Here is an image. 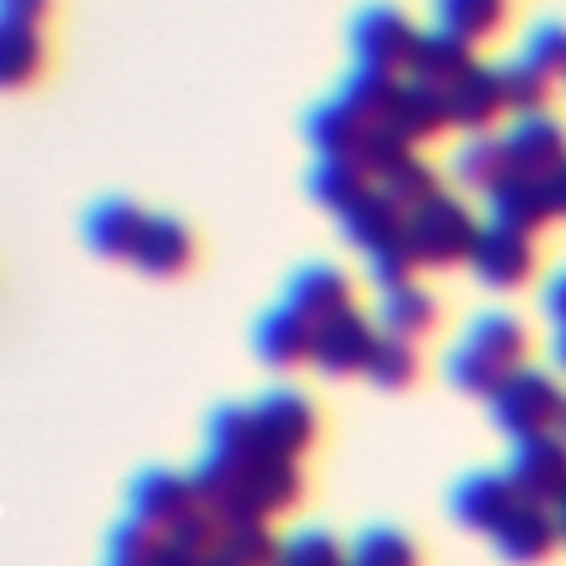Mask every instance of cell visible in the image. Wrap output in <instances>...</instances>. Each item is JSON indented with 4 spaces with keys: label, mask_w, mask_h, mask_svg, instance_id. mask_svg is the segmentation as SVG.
I'll use <instances>...</instances> for the list:
<instances>
[{
    "label": "cell",
    "mask_w": 566,
    "mask_h": 566,
    "mask_svg": "<svg viewBox=\"0 0 566 566\" xmlns=\"http://www.w3.org/2000/svg\"><path fill=\"white\" fill-rule=\"evenodd\" d=\"M495 548L517 562V566H539L553 557V548L562 544V522L557 513H548V504H531V500H517L509 509V517L491 531Z\"/></svg>",
    "instance_id": "obj_11"
},
{
    "label": "cell",
    "mask_w": 566,
    "mask_h": 566,
    "mask_svg": "<svg viewBox=\"0 0 566 566\" xmlns=\"http://www.w3.org/2000/svg\"><path fill=\"white\" fill-rule=\"evenodd\" d=\"M376 186H385L407 212L416 208V203H424V199H433L438 190H442V177H438V168L433 164H424L420 155H407L398 168H389Z\"/></svg>",
    "instance_id": "obj_33"
},
{
    "label": "cell",
    "mask_w": 566,
    "mask_h": 566,
    "mask_svg": "<svg viewBox=\"0 0 566 566\" xmlns=\"http://www.w3.org/2000/svg\"><path fill=\"white\" fill-rule=\"evenodd\" d=\"M557 522H562V539H566V500L557 504Z\"/></svg>",
    "instance_id": "obj_46"
},
{
    "label": "cell",
    "mask_w": 566,
    "mask_h": 566,
    "mask_svg": "<svg viewBox=\"0 0 566 566\" xmlns=\"http://www.w3.org/2000/svg\"><path fill=\"white\" fill-rule=\"evenodd\" d=\"M349 566H420V548L402 531H367L354 544Z\"/></svg>",
    "instance_id": "obj_35"
},
{
    "label": "cell",
    "mask_w": 566,
    "mask_h": 566,
    "mask_svg": "<svg viewBox=\"0 0 566 566\" xmlns=\"http://www.w3.org/2000/svg\"><path fill=\"white\" fill-rule=\"evenodd\" d=\"M164 535L172 539V544H181L186 553H195V557H208V553H217L221 548V513L217 509H208L203 500H195L172 526H164Z\"/></svg>",
    "instance_id": "obj_34"
},
{
    "label": "cell",
    "mask_w": 566,
    "mask_h": 566,
    "mask_svg": "<svg viewBox=\"0 0 566 566\" xmlns=\"http://www.w3.org/2000/svg\"><path fill=\"white\" fill-rule=\"evenodd\" d=\"M562 80H566V75H562Z\"/></svg>",
    "instance_id": "obj_48"
},
{
    "label": "cell",
    "mask_w": 566,
    "mask_h": 566,
    "mask_svg": "<svg viewBox=\"0 0 566 566\" xmlns=\"http://www.w3.org/2000/svg\"><path fill=\"white\" fill-rule=\"evenodd\" d=\"M367 186H376L371 172L358 159H349V155H323V164L310 172V195L323 208H332V212L349 208Z\"/></svg>",
    "instance_id": "obj_29"
},
{
    "label": "cell",
    "mask_w": 566,
    "mask_h": 566,
    "mask_svg": "<svg viewBox=\"0 0 566 566\" xmlns=\"http://www.w3.org/2000/svg\"><path fill=\"white\" fill-rule=\"evenodd\" d=\"M473 62H478V57H473V44H469V40H460V35L447 31V27H429V31L416 35L407 75L429 80V84H438V88H451Z\"/></svg>",
    "instance_id": "obj_20"
},
{
    "label": "cell",
    "mask_w": 566,
    "mask_h": 566,
    "mask_svg": "<svg viewBox=\"0 0 566 566\" xmlns=\"http://www.w3.org/2000/svg\"><path fill=\"white\" fill-rule=\"evenodd\" d=\"M376 345H380V336H376L371 318H367L358 305H349V310L332 314L327 323H318L310 363H314L323 376H354V371H367Z\"/></svg>",
    "instance_id": "obj_8"
},
{
    "label": "cell",
    "mask_w": 566,
    "mask_h": 566,
    "mask_svg": "<svg viewBox=\"0 0 566 566\" xmlns=\"http://www.w3.org/2000/svg\"><path fill=\"white\" fill-rule=\"evenodd\" d=\"M553 433H562V438H566V394H562V407H557V424H553Z\"/></svg>",
    "instance_id": "obj_44"
},
{
    "label": "cell",
    "mask_w": 566,
    "mask_h": 566,
    "mask_svg": "<svg viewBox=\"0 0 566 566\" xmlns=\"http://www.w3.org/2000/svg\"><path fill=\"white\" fill-rule=\"evenodd\" d=\"M106 566H150V562H128V557H106Z\"/></svg>",
    "instance_id": "obj_45"
},
{
    "label": "cell",
    "mask_w": 566,
    "mask_h": 566,
    "mask_svg": "<svg viewBox=\"0 0 566 566\" xmlns=\"http://www.w3.org/2000/svg\"><path fill=\"white\" fill-rule=\"evenodd\" d=\"M522 57L539 62L544 71H553V75L562 80V75H566V27H557V22H544V27H535V31L526 35V49H522Z\"/></svg>",
    "instance_id": "obj_37"
},
{
    "label": "cell",
    "mask_w": 566,
    "mask_h": 566,
    "mask_svg": "<svg viewBox=\"0 0 566 566\" xmlns=\"http://www.w3.org/2000/svg\"><path fill=\"white\" fill-rule=\"evenodd\" d=\"M128 261L142 274H150V279H181L199 261V239L177 217H146V226L137 234V248H133Z\"/></svg>",
    "instance_id": "obj_10"
},
{
    "label": "cell",
    "mask_w": 566,
    "mask_h": 566,
    "mask_svg": "<svg viewBox=\"0 0 566 566\" xmlns=\"http://www.w3.org/2000/svg\"><path fill=\"white\" fill-rule=\"evenodd\" d=\"M447 102H451V124H455V128L486 133V128L509 111L504 71H500V66H486V62H473V66L447 88Z\"/></svg>",
    "instance_id": "obj_12"
},
{
    "label": "cell",
    "mask_w": 566,
    "mask_h": 566,
    "mask_svg": "<svg viewBox=\"0 0 566 566\" xmlns=\"http://www.w3.org/2000/svg\"><path fill=\"white\" fill-rule=\"evenodd\" d=\"M557 407H562V389L548 371L535 367H517L495 394H491V420L495 429H504L509 438H535L548 433L557 424Z\"/></svg>",
    "instance_id": "obj_3"
},
{
    "label": "cell",
    "mask_w": 566,
    "mask_h": 566,
    "mask_svg": "<svg viewBox=\"0 0 566 566\" xmlns=\"http://www.w3.org/2000/svg\"><path fill=\"white\" fill-rule=\"evenodd\" d=\"M150 566H203V557H195V553H186L181 544H172V539L164 535V544L155 548V557H150Z\"/></svg>",
    "instance_id": "obj_40"
},
{
    "label": "cell",
    "mask_w": 566,
    "mask_h": 566,
    "mask_svg": "<svg viewBox=\"0 0 566 566\" xmlns=\"http://www.w3.org/2000/svg\"><path fill=\"white\" fill-rule=\"evenodd\" d=\"M49 57H53V53H49L44 27L4 22V35H0V80H4V88L22 93V88H31L35 80H44Z\"/></svg>",
    "instance_id": "obj_23"
},
{
    "label": "cell",
    "mask_w": 566,
    "mask_h": 566,
    "mask_svg": "<svg viewBox=\"0 0 566 566\" xmlns=\"http://www.w3.org/2000/svg\"><path fill=\"white\" fill-rule=\"evenodd\" d=\"M513 168L517 172H557L566 164V119H557L553 111H535V115H517V124L504 133Z\"/></svg>",
    "instance_id": "obj_15"
},
{
    "label": "cell",
    "mask_w": 566,
    "mask_h": 566,
    "mask_svg": "<svg viewBox=\"0 0 566 566\" xmlns=\"http://www.w3.org/2000/svg\"><path fill=\"white\" fill-rule=\"evenodd\" d=\"M301 495H305V469H301V460L265 451L252 464V478H248V513L252 517L292 513L301 504Z\"/></svg>",
    "instance_id": "obj_17"
},
{
    "label": "cell",
    "mask_w": 566,
    "mask_h": 566,
    "mask_svg": "<svg viewBox=\"0 0 566 566\" xmlns=\"http://www.w3.org/2000/svg\"><path fill=\"white\" fill-rule=\"evenodd\" d=\"M252 416H256L265 451L292 455V460H305L318 442V429H323L318 407L296 389H270L265 398L252 402Z\"/></svg>",
    "instance_id": "obj_5"
},
{
    "label": "cell",
    "mask_w": 566,
    "mask_h": 566,
    "mask_svg": "<svg viewBox=\"0 0 566 566\" xmlns=\"http://www.w3.org/2000/svg\"><path fill=\"white\" fill-rule=\"evenodd\" d=\"M548 190H553V208L557 217H566V164L557 172H548Z\"/></svg>",
    "instance_id": "obj_41"
},
{
    "label": "cell",
    "mask_w": 566,
    "mask_h": 566,
    "mask_svg": "<svg viewBox=\"0 0 566 566\" xmlns=\"http://www.w3.org/2000/svg\"><path fill=\"white\" fill-rule=\"evenodd\" d=\"M416 35H420V27H416L402 9H394V4H371V9H363V13L354 18V31H349L354 57L367 62V66L394 71V75L407 71L411 49H416Z\"/></svg>",
    "instance_id": "obj_6"
},
{
    "label": "cell",
    "mask_w": 566,
    "mask_h": 566,
    "mask_svg": "<svg viewBox=\"0 0 566 566\" xmlns=\"http://www.w3.org/2000/svg\"><path fill=\"white\" fill-rule=\"evenodd\" d=\"M433 18H438V27L455 31L460 40H469L478 49L509 31L513 4L509 0H433Z\"/></svg>",
    "instance_id": "obj_26"
},
{
    "label": "cell",
    "mask_w": 566,
    "mask_h": 566,
    "mask_svg": "<svg viewBox=\"0 0 566 566\" xmlns=\"http://www.w3.org/2000/svg\"><path fill=\"white\" fill-rule=\"evenodd\" d=\"M398 75L394 71H380V66H367V62H358L349 75H345V84H340V102L354 111V115H363L367 124H380V119H389V111H394V97H398Z\"/></svg>",
    "instance_id": "obj_28"
},
{
    "label": "cell",
    "mask_w": 566,
    "mask_h": 566,
    "mask_svg": "<svg viewBox=\"0 0 566 566\" xmlns=\"http://www.w3.org/2000/svg\"><path fill=\"white\" fill-rule=\"evenodd\" d=\"M274 566H283V562H274Z\"/></svg>",
    "instance_id": "obj_47"
},
{
    "label": "cell",
    "mask_w": 566,
    "mask_h": 566,
    "mask_svg": "<svg viewBox=\"0 0 566 566\" xmlns=\"http://www.w3.org/2000/svg\"><path fill=\"white\" fill-rule=\"evenodd\" d=\"M340 217V230L345 239L363 252V256H376L385 248H398L407 243V208L385 190V186H367L349 208L336 212Z\"/></svg>",
    "instance_id": "obj_9"
},
{
    "label": "cell",
    "mask_w": 566,
    "mask_h": 566,
    "mask_svg": "<svg viewBox=\"0 0 566 566\" xmlns=\"http://www.w3.org/2000/svg\"><path fill=\"white\" fill-rule=\"evenodd\" d=\"M133 513L146 517L150 526H172L199 495H195V482L172 473V469H142V478L133 482Z\"/></svg>",
    "instance_id": "obj_22"
},
{
    "label": "cell",
    "mask_w": 566,
    "mask_h": 566,
    "mask_svg": "<svg viewBox=\"0 0 566 566\" xmlns=\"http://www.w3.org/2000/svg\"><path fill=\"white\" fill-rule=\"evenodd\" d=\"M544 314H548L557 327H566V270L548 279V287H544Z\"/></svg>",
    "instance_id": "obj_39"
},
{
    "label": "cell",
    "mask_w": 566,
    "mask_h": 566,
    "mask_svg": "<svg viewBox=\"0 0 566 566\" xmlns=\"http://www.w3.org/2000/svg\"><path fill=\"white\" fill-rule=\"evenodd\" d=\"M279 562L283 566H349V553L327 531H301V535L283 539Z\"/></svg>",
    "instance_id": "obj_36"
},
{
    "label": "cell",
    "mask_w": 566,
    "mask_h": 566,
    "mask_svg": "<svg viewBox=\"0 0 566 566\" xmlns=\"http://www.w3.org/2000/svg\"><path fill=\"white\" fill-rule=\"evenodd\" d=\"M531 345V327L513 314H482L473 318L469 336L447 354V380L464 394L491 398L517 367H526Z\"/></svg>",
    "instance_id": "obj_1"
},
{
    "label": "cell",
    "mask_w": 566,
    "mask_h": 566,
    "mask_svg": "<svg viewBox=\"0 0 566 566\" xmlns=\"http://www.w3.org/2000/svg\"><path fill=\"white\" fill-rule=\"evenodd\" d=\"M4 22H27V27H44L53 13V0H0Z\"/></svg>",
    "instance_id": "obj_38"
},
{
    "label": "cell",
    "mask_w": 566,
    "mask_h": 566,
    "mask_svg": "<svg viewBox=\"0 0 566 566\" xmlns=\"http://www.w3.org/2000/svg\"><path fill=\"white\" fill-rule=\"evenodd\" d=\"M314 332L318 323L305 318L296 305H279L270 310L261 323H256V354L270 363V367H296V363H310L314 354Z\"/></svg>",
    "instance_id": "obj_18"
},
{
    "label": "cell",
    "mask_w": 566,
    "mask_h": 566,
    "mask_svg": "<svg viewBox=\"0 0 566 566\" xmlns=\"http://www.w3.org/2000/svg\"><path fill=\"white\" fill-rule=\"evenodd\" d=\"M517 500H522V495H517L509 469H504V473H469V478L451 491V513H455L460 526L491 535V531L509 517V509H513Z\"/></svg>",
    "instance_id": "obj_16"
},
{
    "label": "cell",
    "mask_w": 566,
    "mask_h": 566,
    "mask_svg": "<svg viewBox=\"0 0 566 566\" xmlns=\"http://www.w3.org/2000/svg\"><path fill=\"white\" fill-rule=\"evenodd\" d=\"M509 478L522 500L557 509L566 500V438L562 433H535L517 438V451L509 460Z\"/></svg>",
    "instance_id": "obj_7"
},
{
    "label": "cell",
    "mask_w": 566,
    "mask_h": 566,
    "mask_svg": "<svg viewBox=\"0 0 566 566\" xmlns=\"http://www.w3.org/2000/svg\"><path fill=\"white\" fill-rule=\"evenodd\" d=\"M486 208H491V221L500 226H513V230H544L557 208H553V190H548V177L539 172H509L491 195H486Z\"/></svg>",
    "instance_id": "obj_14"
},
{
    "label": "cell",
    "mask_w": 566,
    "mask_h": 566,
    "mask_svg": "<svg viewBox=\"0 0 566 566\" xmlns=\"http://www.w3.org/2000/svg\"><path fill=\"white\" fill-rule=\"evenodd\" d=\"M287 305H296V310H301L305 318H314V323H327L332 314H340V310L354 305V279H349L345 270L327 265V261L305 265V270H296L292 283H287Z\"/></svg>",
    "instance_id": "obj_19"
},
{
    "label": "cell",
    "mask_w": 566,
    "mask_h": 566,
    "mask_svg": "<svg viewBox=\"0 0 566 566\" xmlns=\"http://www.w3.org/2000/svg\"><path fill=\"white\" fill-rule=\"evenodd\" d=\"M389 124L411 142V146H429L438 142L451 124V102H447V88L429 84V80H402L398 84V97H394V111H389Z\"/></svg>",
    "instance_id": "obj_13"
},
{
    "label": "cell",
    "mask_w": 566,
    "mask_h": 566,
    "mask_svg": "<svg viewBox=\"0 0 566 566\" xmlns=\"http://www.w3.org/2000/svg\"><path fill=\"white\" fill-rule=\"evenodd\" d=\"M367 119L363 115H354L340 97H332V102H323V106H314L310 115H305V137H310V146L318 150V155H358V146H363V137H367Z\"/></svg>",
    "instance_id": "obj_27"
},
{
    "label": "cell",
    "mask_w": 566,
    "mask_h": 566,
    "mask_svg": "<svg viewBox=\"0 0 566 566\" xmlns=\"http://www.w3.org/2000/svg\"><path fill=\"white\" fill-rule=\"evenodd\" d=\"M203 566H239V562H234V557H226V553H208V557H203Z\"/></svg>",
    "instance_id": "obj_43"
},
{
    "label": "cell",
    "mask_w": 566,
    "mask_h": 566,
    "mask_svg": "<svg viewBox=\"0 0 566 566\" xmlns=\"http://www.w3.org/2000/svg\"><path fill=\"white\" fill-rule=\"evenodd\" d=\"M469 270L478 274L482 287H495V292H517L535 279L539 270V252H535V234L526 230H513V226H482L478 243H473V256H469Z\"/></svg>",
    "instance_id": "obj_4"
},
{
    "label": "cell",
    "mask_w": 566,
    "mask_h": 566,
    "mask_svg": "<svg viewBox=\"0 0 566 566\" xmlns=\"http://www.w3.org/2000/svg\"><path fill=\"white\" fill-rule=\"evenodd\" d=\"M513 168V155H509V142L504 137H491V133H473L455 155H451V177L464 186V190H478V195H491Z\"/></svg>",
    "instance_id": "obj_24"
},
{
    "label": "cell",
    "mask_w": 566,
    "mask_h": 566,
    "mask_svg": "<svg viewBox=\"0 0 566 566\" xmlns=\"http://www.w3.org/2000/svg\"><path fill=\"white\" fill-rule=\"evenodd\" d=\"M504 71V93H509V111L513 115H535V111H548L553 106V93H557V75L544 71L539 62L531 57H517Z\"/></svg>",
    "instance_id": "obj_32"
},
{
    "label": "cell",
    "mask_w": 566,
    "mask_h": 566,
    "mask_svg": "<svg viewBox=\"0 0 566 566\" xmlns=\"http://www.w3.org/2000/svg\"><path fill=\"white\" fill-rule=\"evenodd\" d=\"M420 371H424V363H420V354H416V340L385 332L363 376H367L376 389H394V394H398V389H411V385L420 380Z\"/></svg>",
    "instance_id": "obj_31"
},
{
    "label": "cell",
    "mask_w": 566,
    "mask_h": 566,
    "mask_svg": "<svg viewBox=\"0 0 566 566\" xmlns=\"http://www.w3.org/2000/svg\"><path fill=\"white\" fill-rule=\"evenodd\" d=\"M553 363L566 371V327H557V340H553Z\"/></svg>",
    "instance_id": "obj_42"
},
{
    "label": "cell",
    "mask_w": 566,
    "mask_h": 566,
    "mask_svg": "<svg viewBox=\"0 0 566 566\" xmlns=\"http://www.w3.org/2000/svg\"><path fill=\"white\" fill-rule=\"evenodd\" d=\"M239 566H274L283 544L270 531V517H221V548Z\"/></svg>",
    "instance_id": "obj_30"
},
{
    "label": "cell",
    "mask_w": 566,
    "mask_h": 566,
    "mask_svg": "<svg viewBox=\"0 0 566 566\" xmlns=\"http://www.w3.org/2000/svg\"><path fill=\"white\" fill-rule=\"evenodd\" d=\"M146 217H150V212H142V208L128 203V199H102V203H93L88 217H84V239H88V248H93L97 256H124V261H128L133 248H137V234H142Z\"/></svg>",
    "instance_id": "obj_21"
},
{
    "label": "cell",
    "mask_w": 566,
    "mask_h": 566,
    "mask_svg": "<svg viewBox=\"0 0 566 566\" xmlns=\"http://www.w3.org/2000/svg\"><path fill=\"white\" fill-rule=\"evenodd\" d=\"M380 323H385V332H394V336L420 340V336L438 332V323H442V301H438L429 287H420V283L411 279V283H402V287L380 292Z\"/></svg>",
    "instance_id": "obj_25"
},
{
    "label": "cell",
    "mask_w": 566,
    "mask_h": 566,
    "mask_svg": "<svg viewBox=\"0 0 566 566\" xmlns=\"http://www.w3.org/2000/svg\"><path fill=\"white\" fill-rule=\"evenodd\" d=\"M478 234H482L478 217L447 190H438L433 199H424V203H416L407 212V248L416 252V261L424 270L469 265Z\"/></svg>",
    "instance_id": "obj_2"
}]
</instances>
